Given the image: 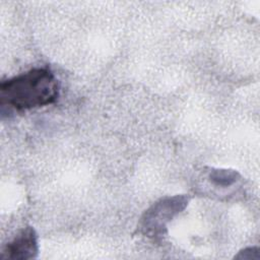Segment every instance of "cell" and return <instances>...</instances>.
Masks as SVG:
<instances>
[{"instance_id": "cell-1", "label": "cell", "mask_w": 260, "mask_h": 260, "mask_svg": "<svg viewBox=\"0 0 260 260\" xmlns=\"http://www.w3.org/2000/svg\"><path fill=\"white\" fill-rule=\"evenodd\" d=\"M59 83L47 67L34 68L0 84L1 111H25L55 103Z\"/></svg>"}, {"instance_id": "cell-2", "label": "cell", "mask_w": 260, "mask_h": 260, "mask_svg": "<svg viewBox=\"0 0 260 260\" xmlns=\"http://www.w3.org/2000/svg\"><path fill=\"white\" fill-rule=\"evenodd\" d=\"M189 196L180 194L165 196L150 205L141 215L137 230L148 239L158 241L168 231V224L189 203Z\"/></svg>"}, {"instance_id": "cell-3", "label": "cell", "mask_w": 260, "mask_h": 260, "mask_svg": "<svg viewBox=\"0 0 260 260\" xmlns=\"http://www.w3.org/2000/svg\"><path fill=\"white\" fill-rule=\"evenodd\" d=\"M38 253V235L34 228L26 226L5 246L0 258L9 260H28L36 258Z\"/></svg>"}, {"instance_id": "cell-4", "label": "cell", "mask_w": 260, "mask_h": 260, "mask_svg": "<svg viewBox=\"0 0 260 260\" xmlns=\"http://www.w3.org/2000/svg\"><path fill=\"white\" fill-rule=\"evenodd\" d=\"M206 180L214 188L229 189L238 185L242 176L239 172L230 169H215L211 168L205 174Z\"/></svg>"}, {"instance_id": "cell-5", "label": "cell", "mask_w": 260, "mask_h": 260, "mask_svg": "<svg viewBox=\"0 0 260 260\" xmlns=\"http://www.w3.org/2000/svg\"><path fill=\"white\" fill-rule=\"evenodd\" d=\"M235 258L240 259H259V249L257 247H249L240 251Z\"/></svg>"}]
</instances>
